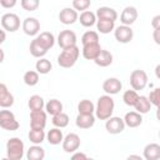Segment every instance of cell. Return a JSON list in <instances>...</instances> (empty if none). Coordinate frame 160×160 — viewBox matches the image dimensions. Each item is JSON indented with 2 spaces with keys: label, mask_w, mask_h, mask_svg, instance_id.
Returning <instances> with one entry per match:
<instances>
[{
  "label": "cell",
  "mask_w": 160,
  "mask_h": 160,
  "mask_svg": "<svg viewBox=\"0 0 160 160\" xmlns=\"http://www.w3.org/2000/svg\"><path fill=\"white\" fill-rule=\"evenodd\" d=\"M69 121H70L69 115H68V114H65V112H62V111H61V112H59V114L52 115V120H51L52 125H54L55 128H60V129L66 128V126L69 125Z\"/></svg>",
  "instance_id": "obj_32"
},
{
  "label": "cell",
  "mask_w": 160,
  "mask_h": 160,
  "mask_svg": "<svg viewBox=\"0 0 160 160\" xmlns=\"http://www.w3.org/2000/svg\"><path fill=\"white\" fill-rule=\"evenodd\" d=\"M94 61H95V64H96L98 66H100V68H106V66L111 65V62H112V54H111L110 51H108V50L101 49L100 52L98 54V56L94 59Z\"/></svg>",
  "instance_id": "obj_22"
},
{
  "label": "cell",
  "mask_w": 160,
  "mask_h": 160,
  "mask_svg": "<svg viewBox=\"0 0 160 160\" xmlns=\"http://www.w3.org/2000/svg\"><path fill=\"white\" fill-rule=\"evenodd\" d=\"M78 111H79V114H94L95 105L91 100L84 99L78 104Z\"/></svg>",
  "instance_id": "obj_35"
},
{
  "label": "cell",
  "mask_w": 160,
  "mask_h": 160,
  "mask_svg": "<svg viewBox=\"0 0 160 160\" xmlns=\"http://www.w3.org/2000/svg\"><path fill=\"white\" fill-rule=\"evenodd\" d=\"M148 74L141 69H136L130 74V85L135 91L144 90L148 85Z\"/></svg>",
  "instance_id": "obj_5"
},
{
  "label": "cell",
  "mask_w": 160,
  "mask_h": 160,
  "mask_svg": "<svg viewBox=\"0 0 160 160\" xmlns=\"http://www.w3.org/2000/svg\"><path fill=\"white\" fill-rule=\"evenodd\" d=\"M105 129L109 134H112V135H116V134H120L124 131L125 129V122L119 116H110L109 119H106V122H105Z\"/></svg>",
  "instance_id": "obj_10"
},
{
  "label": "cell",
  "mask_w": 160,
  "mask_h": 160,
  "mask_svg": "<svg viewBox=\"0 0 160 160\" xmlns=\"http://www.w3.org/2000/svg\"><path fill=\"white\" fill-rule=\"evenodd\" d=\"M81 42L82 45H88V44H92V42H99V34L94 30H88L82 34L81 36Z\"/></svg>",
  "instance_id": "obj_37"
},
{
  "label": "cell",
  "mask_w": 160,
  "mask_h": 160,
  "mask_svg": "<svg viewBox=\"0 0 160 160\" xmlns=\"http://www.w3.org/2000/svg\"><path fill=\"white\" fill-rule=\"evenodd\" d=\"M159 69H160V65L156 66V76H158V78H159Z\"/></svg>",
  "instance_id": "obj_49"
},
{
  "label": "cell",
  "mask_w": 160,
  "mask_h": 160,
  "mask_svg": "<svg viewBox=\"0 0 160 160\" xmlns=\"http://www.w3.org/2000/svg\"><path fill=\"white\" fill-rule=\"evenodd\" d=\"M96 28L100 34H109L115 29V21L105 20V19H98L96 20Z\"/></svg>",
  "instance_id": "obj_28"
},
{
  "label": "cell",
  "mask_w": 160,
  "mask_h": 160,
  "mask_svg": "<svg viewBox=\"0 0 160 160\" xmlns=\"http://www.w3.org/2000/svg\"><path fill=\"white\" fill-rule=\"evenodd\" d=\"M148 99H149V101H150L151 105H154V106L158 108L159 104H160V89L156 88V89H154L152 91H150Z\"/></svg>",
  "instance_id": "obj_41"
},
{
  "label": "cell",
  "mask_w": 160,
  "mask_h": 160,
  "mask_svg": "<svg viewBox=\"0 0 160 160\" xmlns=\"http://www.w3.org/2000/svg\"><path fill=\"white\" fill-rule=\"evenodd\" d=\"M100 50H101V46L99 42L82 45V56L86 60H94L98 56V54L100 52Z\"/></svg>",
  "instance_id": "obj_21"
},
{
  "label": "cell",
  "mask_w": 160,
  "mask_h": 160,
  "mask_svg": "<svg viewBox=\"0 0 160 160\" xmlns=\"http://www.w3.org/2000/svg\"><path fill=\"white\" fill-rule=\"evenodd\" d=\"M18 0H0V5L5 9H12L16 5Z\"/></svg>",
  "instance_id": "obj_42"
},
{
  "label": "cell",
  "mask_w": 160,
  "mask_h": 160,
  "mask_svg": "<svg viewBox=\"0 0 160 160\" xmlns=\"http://www.w3.org/2000/svg\"><path fill=\"white\" fill-rule=\"evenodd\" d=\"M22 80L28 86H35L39 82V72L36 70H29L24 74Z\"/></svg>",
  "instance_id": "obj_36"
},
{
  "label": "cell",
  "mask_w": 160,
  "mask_h": 160,
  "mask_svg": "<svg viewBox=\"0 0 160 160\" xmlns=\"http://www.w3.org/2000/svg\"><path fill=\"white\" fill-rule=\"evenodd\" d=\"M138 19V10L134 6H126L120 15V21L122 25H132Z\"/></svg>",
  "instance_id": "obj_15"
},
{
  "label": "cell",
  "mask_w": 160,
  "mask_h": 160,
  "mask_svg": "<svg viewBox=\"0 0 160 160\" xmlns=\"http://www.w3.org/2000/svg\"><path fill=\"white\" fill-rule=\"evenodd\" d=\"M151 25H152L154 29H159V28H160V15L154 16V19H152V21H151Z\"/></svg>",
  "instance_id": "obj_44"
},
{
  "label": "cell",
  "mask_w": 160,
  "mask_h": 160,
  "mask_svg": "<svg viewBox=\"0 0 160 160\" xmlns=\"http://www.w3.org/2000/svg\"><path fill=\"white\" fill-rule=\"evenodd\" d=\"M44 108H45L46 114H50V115H55V114H59V112L62 111V104L58 99H50L45 104Z\"/></svg>",
  "instance_id": "obj_29"
},
{
  "label": "cell",
  "mask_w": 160,
  "mask_h": 160,
  "mask_svg": "<svg viewBox=\"0 0 160 160\" xmlns=\"http://www.w3.org/2000/svg\"><path fill=\"white\" fill-rule=\"evenodd\" d=\"M134 108H135V110H136L138 112H140V114L142 115V114H148V112L150 111V109H151V104H150L148 96L141 95V96L138 98V100H136Z\"/></svg>",
  "instance_id": "obj_27"
},
{
  "label": "cell",
  "mask_w": 160,
  "mask_h": 160,
  "mask_svg": "<svg viewBox=\"0 0 160 160\" xmlns=\"http://www.w3.org/2000/svg\"><path fill=\"white\" fill-rule=\"evenodd\" d=\"M80 144H81L80 136H79L78 134H75V132L68 134V135L62 139V141H61L62 150H64L65 152H68V154L76 151V150L80 148Z\"/></svg>",
  "instance_id": "obj_7"
},
{
  "label": "cell",
  "mask_w": 160,
  "mask_h": 160,
  "mask_svg": "<svg viewBox=\"0 0 160 160\" xmlns=\"http://www.w3.org/2000/svg\"><path fill=\"white\" fill-rule=\"evenodd\" d=\"M78 18H79V14L72 8H64L59 12V20L64 25H72L74 22L78 21Z\"/></svg>",
  "instance_id": "obj_12"
},
{
  "label": "cell",
  "mask_w": 160,
  "mask_h": 160,
  "mask_svg": "<svg viewBox=\"0 0 160 160\" xmlns=\"http://www.w3.org/2000/svg\"><path fill=\"white\" fill-rule=\"evenodd\" d=\"M0 21H1L2 29L5 31H9V32H15L20 28V18L16 14H14V12H6V14H4L1 16Z\"/></svg>",
  "instance_id": "obj_6"
},
{
  "label": "cell",
  "mask_w": 160,
  "mask_h": 160,
  "mask_svg": "<svg viewBox=\"0 0 160 160\" xmlns=\"http://www.w3.org/2000/svg\"><path fill=\"white\" fill-rule=\"evenodd\" d=\"M51 69H52V65H51L50 60H48V59H45V58H39V60H38L36 64H35V70H36L39 74H41V75L49 74V72L51 71Z\"/></svg>",
  "instance_id": "obj_31"
},
{
  "label": "cell",
  "mask_w": 160,
  "mask_h": 160,
  "mask_svg": "<svg viewBox=\"0 0 160 160\" xmlns=\"http://www.w3.org/2000/svg\"><path fill=\"white\" fill-rule=\"evenodd\" d=\"M91 0H72V9L76 11H85L90 8Z\"/></svg>",
  "instance_id": "obj_39"
},
{
  "label": "cell",
  "mask_w": 160,
  "mask_h": 160,
  "mask_svg": "<svg viewBox=\"0 0 160 160\" xmlns=\"http://www.w3.org/2000/svg\"><path fill=\"white\" fill-rule=\"evenodd\" d=\"M45 138H46V140H48L49 144H51V145H59L62 141L64 135H62V131L60 130V128H52V129H50L48 131V134H46Z\"/></svg>",
  "instance_id": "obj_25"
},
{
  "label": "cell",
  "mask_w": 160,
  "mask_h": 160,
  "mask_svg": "<svg viewBox=\"0 0 160 160\" xmlns=\"http://www.w3.org/2000/svg\"><path fill=\"white\" fill-rule=\"evenodd\" d=\"M78 20L80 21V24H81L82 26L90 28V26H92V25L96 24V20H98V19H96L95 12H92V11H90V10H85V11H81L80 16L78 18Z\"/></svg>",
  "instance_id": "obj_23"
},
{
  "label": "cell",
  "mask_w": 160,
  "mask_h": 160,
  "mask_svg": "<svg viewBox=\"0 0 160 160\" xmlns=\"http://www.w3.org/2000/svg\"><path fill=\"white\" fill-rule=\"evenodd\" d=\"M5 39H6V32L4 29H0V45L5 41Z\"/></svg>",
  "instance_id": "obj_46"
},
{
  "label": "cell",
  "mask_w": 160,
  "mask_h": 160,
  "mask_svg": "<svg viewBox=\"0 0 160 160\" xmlns=\"http://www.w3.org/2000/svg\"><path fill=\"white\" fill-rule=\"evenodd\" d=\"M71 159H72V160H76V159L86 160V159H88V155H86V154H84V152H75V151H74V154H72Z\"/></svg>",
  "instance_id": "obj_43"
},
{
  "label": "cell",
  "mask_w": 160,
  "mask_h": 160,
  "mask_svg": "<svg viewBox=\"0 0 160 160\" xmlns=\"http://www.w3.org/2000/svg\"><path fill=\"white\" fill-rule=\"evenodd\" d=\"M124 122H125V126H129V128H138L141 125L142 122V116L140 112L138 111H129L125 114L124 116Z\"/></svg>",
  "instance_id": "obj_18"
},
{
  "label": "cell",
  "mask_w": 160,
  "mask_h": 160,
  "mask_svg": "<svg viewBox=\"0 0 160 160\" xmlns=\"http://www.w3.org/2000/svg\"><path fill=\"white\" fill-rule=\"evenodd\" d=\"M29 50H30V54H31L34 58H44L45 54L48 52V50H46L36 39H34V40L30 42Z\"/></svg>",
  "instance_id": "obj_30"
},
{
  "label": "cell",
  "mask_w": 160,
  "mask_h": 160,
  "mask_svg": "<svg viewBox=\"0 0 160 160\" xmlns=\"http://www.w3.org/2000/svg\"><path fill=\"white\" fill-rule=\"evenodd\" d=\"M145 160H159L160 159V145L156 142H150L144 148Z\"/></svg>",
  "instance_id": "obj_19"
},
{
  "label": "cell",
  "mask_w": 160,
  "mask_h": 160,
  "mask_svg": "<svg viewBox=\"0 0 160 160\" xmlns=\"http://www.w3.org/2000/svg\"><path fill=\"white\" fill-rule=\"evenodd\" d=\"M129 159H139L140 160V156H138V155H130Z\"/></svg>",
  "instance_id": "obj_48"
},
{
  "label": "cell",
  "mask_w": 160,
  "mask_h": 160,
  "mask_svg": "<svg viewBox=\"0 0 160 160\" xmlns=\"http://www.w3.org/2000/svg\"><path fill=\"white\" fill-rule=\"evenodd\" d=\"M35 39H36L46 50L51 49V48L54 46V44H55V38H54V35H52L51 32H49V31L40 32V35H38Z\"/></svg>",
  "instance_id": "obj_26"
},
{
  "label": "cell",
  "mask_w": 160,
  "mask_h": 160,
  "mask_svg": "<svg viewBox=\"0 0 160 160\" xmlns=\"http://www.w3.org/2000/svg\"><path fill=\"white\" fill-rule=\"evenodd\" d=\"M114 108H115V102L114 99L110 95H101L98 99V102L95 105V116L100 120H106L110 116H112L114 112Z\"/></svg>",
  "instance_id": "obj_1"
},
{
  "label": "cell",
  "mask_w": 160,
  "mask_h": 160,
  "mask_svg": "<svg viewBox=\"0 0 160 160\" xmlns=\"http://www.w3.org/2000/svg\"><path fill=\"white\" fill-rule=\"evenodd\" d=\"M95 15H96V19H105V20H111V21H115L118 19L116 10L109 6H100L96 10Z\"/></svg>",
  "instance_id": "obj_20"
},
{
  "label": "cell",
  "mask_w": 160,
  "mask_h": 160,
  "mask_svg": "<svg viewBox=\"0 0 160 160\" xmlns=\"http://www.w3.org/2000/svg\"><path fill=\"white\" fill-rule=\"evenodd\" d=\"M4 59H5V52H4V50L0 48V64L4 61Z\"/></svg>",
  "instance_id": "obj_47"
},
{
  "label": "cell",
  "mask_w": 160,
  "mask_h": 160,
  "mask_svg": "<svg viewBox=\"0 0 160 160\" xmlns=\"http://www.w3.org/2000/svg\"><path fill=\"white\" fill-rule=\"evenodd\" d=\"M76 34L72 30H62L58 35V44L61 49H66L70 46L76 45Z\"/></svg>",
  "instance_id": "obj_9"
},
{
  "label": "cell",
  "mask_w": 160,
  "mask_h": 160,
  "mask_svg": "<svg viewBox=\"0 0 160 160\" xmlns=\"http://www.w3.org/2000/svg\"><path fill=\"white\" fill-rule=\"evenodd\" d=\"M139 98V94L138 91H135L134 89L132 90H126L124 94H122V101L128 105V106H134L136 100Z\"/></svg>",
  "instance_id": "obj_38"
},
{
  "label": "cell",
  "mask_w": 160,
  "mask_h": 160,
  "mask_svg": "<svg viewBox=\"0 0 160 160\" xmlns=\"http://www.w3.org/2000/svg\"><path fill=\"white\" fill-rule=\"evenodd\" d=\"M22 31L29 36H35L40 31V22L36 18H26L22 21Z\"/></svg>",
  "instance_id": "obj_13"
},
{
  "label": "cell",
  "mask_w": 160,
  "mask_h": 160,
  "mask_svg": "<svg viewBox=\"0 0 160 160\" xmlns=\"http://www.w3.org/2000/svg\"><path fill=\"white\" fill-rule=\"evenodd\" d=\"M45 136H46V134H45L44 129H30V131L28 134V138L32 144H41L45 140Z\"/></svg>",
  "instance_id": "obj_33"
},
{
  "label": "cell",
  "mask_w": 160,
  "mask_h": 160,
  "mask_svg": "<svg viewBox=\"0 0 160 160\" xmlns=\"http://www.w3.org/2000/svg\"><path fill=\"white\" fill-rule=\"evenodd\" d=\"M28 106H29L30 111H32V110H42L44 106H45V102H44V99L40 95H32V96H30V99L28 101Z\"/></svg>",
  "instance_id": "obj_34"
},
{
  "label": "cell",
  "mask_w": 160,
  "mask_h": 160,
  "mask_svg": "<svg viewBox=\"0 0 160 160\" xmlns=\"http://www.w3.org/2000/svg\"><path fill=\"white\" fill-rule=\"evenodd\" d=\"M46 126V111L32 110L30 111V129H45Z\"/></svg>",
  "instance_id": "obj_11"
},
{
  "label": "cell",
  "mask_w": 160,
  "mask_h": 160,
  "mask_svg": "<svg viewBox=\"0 0 160 160\" xmlns=\"http://www.w3.org/2000/svg\"><path fill=\"white\" fill-rule=\"evenodd\" d=\"M20 126L19 121L15 119L14 112H11L10 110H0V128L8 131H15L18 130Z\"/></svg>",
  "instance_id": "obj_4"
},
{
  "label": "cell",
  "mask_w": 160,
  "mask_h": 160,
  "mask_svg": "<svg viewBox=\"0 0 160 160\" xmlns=\"http://www.w3.org/2000/svg\"><path fill=\"white\" fill-rule=\"evenodd\" d=\"M26 158L29 160H42L45 158V150L40 146V144H34L28 149Z\"/></svg>",
  "instance_id": "obj_24"
},
{
  "label": "cell",
  "mask_w": 160,
  "mask_h": 160,
  "mask_svg": "<svg viewBox=\"0 0 160 160\" xmlns=\"http://www.w3.org/2000/svg\"><path fill=\"white\" fill-rule=\"evenodd\" d=\"M79 55H80V49L76 45L62 49V51L58 56V64L64 69H70L76 64Z\"/></svg>",
  "instance_id": "obj_2"
},
{
  "label": "cell",
  "mask_w": 160,
  "mask_h": 160,
  "mask_svg": "<svg viewBox=\"0 0 160 160\" xmlns=\"http://www.w3.org/2000/svg\"><path fill=\"white\" fill-rule=\"evenodd\" d=\"M114 36L118 42L120 44H128L134 38V31L130 26L128 25H120L114 29Z\"/></svg>",
  "instance_id": "obj_8"
},
{
  "label": "cell",
  "mask_w": 160,
  "mask_h": 160,
  "mask_svg": "<svg viewBox=\"0 0 160 160\" xmlns=\"http://www.w3.org/2000/svg\"><path fill=\"white\" fill-rule=\"evenodd\" d=\"M75 124L80 129H90L95 124L94 114H79L75 119Z\"/></svg>",
  "instance_id": "obj_17"
},
{
  "label": "cell",
  "mask_w": 160,
  "mask_h": 160,
  "mask_svg": "<svg viewBox=\"0 0 160 160\" xmlns=\"http://www.w3.org/2000/svg\"><path fill=\"white\" fill-rule=\"evenodd\" d=\"M20 4L25 11H35L40 5V0H21Z\"/></svg>",
  "instance_id": "obj_40"
},
{
  "label": "cell",
  "mask_w": 160,
  "mask_h": 160,
  "mask_svg": "<svg viewBox=\"0 0 160 160\" xmlns=\"http://www.w3.org/2000/svg\"><path fill=\"white\" fill-rule=\"evenodd\" d=\"M159 31H160V28L159 29H154V40L155 42L159 45L160 44V38H159Z\"/></svg>",
  "instance_id": "obj_45"
},
{
  "label": "cell",
  "mask_w": 160,
  "mask_h": 160,
  "mask_svg": "<svg viewBox=\"0 0 160 160\" xmlns=\"http://www.w3.org/2000/svg\"><path fill=\"white\" fill-rule=\"evenodd\" d=\"M14 105V96L9 91L8 86L2 82H0V108L8 109Z\"/></svg>",
  "instance_id": "obj_16"
},
{
  "label": "cell",
  "mask_w": 160,
  "mask_h": 160,
  "mask_svg": "<svg viewBox=\"0 0 160 160\" xmlns=\"http://www.w3.org/2000/svg\"><path fill=\"white\" fill-rule=\"evenodd\" d=\"M24 142L19 138H11L6 141V156L10 160H21L24 156Z\"/></svg>",
  "instance_id": "obj_3"
},
{
  "label": "cell",
  "mask_w": 160,
  "mask_h": 160,
  "mask_svg": "<svg viewBox=\"0 0 160 160\" xmlns=\"http://www.w3.org/2000/svg\"><path fill=\"white\" fill-rule=\"evenodd\" d=\"M122 89V84L118 78H108L102 82V90L108 95H115Z\"/></svg>",
  "instance_id": "obj_14"
}]
</instances>
